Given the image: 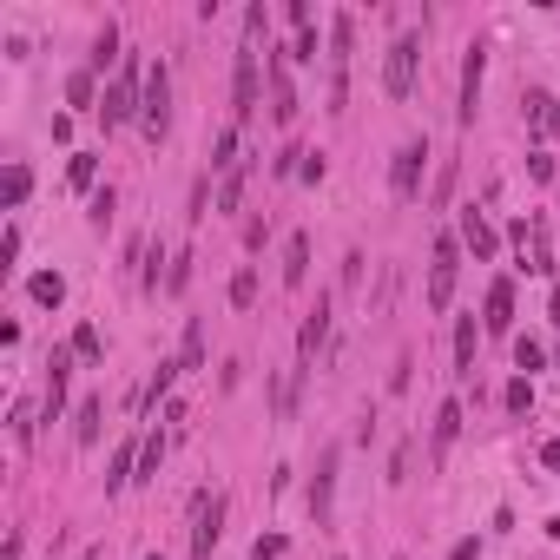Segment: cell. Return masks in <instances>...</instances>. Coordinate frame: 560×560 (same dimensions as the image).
I'll use <instances>...</instances> for the list:
<instances>
[{"label": "cell", "instance_id": "83f0119b", "mask_svg": "<svg viewBox=\"0 0 560 560\" xmlns=\"http://www.w3.org/2000/svg\"><path fill=\"white\" fill-rule=\"evenodd\" d=\"M99 422H106V402L86 396V402H80V429H73V435H80V448H93V442H99Z\"/></svg>", "mask_w": 560, "mask_h": 560}, {"label": "cell", "instance_id": "30bf717a", "mask_svg": "<svg viewBox=\"0 0 560 560\" xmlns=\"http://www.w3.org/2000/svg\"><path fill=\"white\" fill-rule=\"evenodd\" d=\"M336 468H343V448H323V455H317V475H310V521H317V528H323V521H330V501H336Z\"/></svg>", "mask_w": 560, "mask_h": 560}, {"label": "cell", "instance_id": "d590c367", "mask_svg": "<svg viewBox=\"0 0 560 560\" xmlns=\"http://www.w3.org/2000/svg\"><path fill=\"white\" fill-rule=\"evenodd\" d=\"M541 363H547L541 336H514V369H528V376H534V369H541Z\"/></svg>", "mask_w": 560, "mask_h": 560}, {"label": "cell", "instance_id": "836d02e7", "mask_svg": "<svg viewBox=\"0 0 560 560\" xmlns=\"http://www.w3.org/2000/svg\"><path fill=\"white\" fill-rule=\"evenodd\" d=\"M112 211H119V192H112V185H99V192H93V205H86L93 231H106V224H112Z\"/></svg>", "mask_w": 560, "mask_h": 560}, {"label": "cell", "instance_id": "4316f807", "mask_svg": "<svg viewBox=\"0 0 560 560\" xmlns=\"http://www.w3.org/2000/svg\"><path fill=\"white\" fill-rule=\"evenodd\" d=\"M211 172H238V126H224L211 139Z\"/></svg>", "mask_w": 560, "mask_h": 560}, {"label": "cell", "instance_id": "d6a6232c", "mask_svg": "<svg viewBox=\"0 0 560 560\" xmlns=\"http://www.w3.org/2000/svg\"><path fill=\"white\" fill-rule=\"evenodd\" d=\"M244 185H251V172H244V165H238V172H224V185H218V211H238V205H244Z\"/></svg>", "mask_w": 560, "mask_h": 560}, {"label": "cell", "instance_id": "ffe728a7", "mask_svg": "<svg viewBox=\"0 0 560 560\" xmlns=\"http://www.w3.org/2000/svg\"><path fill=\"white\" fill-rule=\"evenodd\" d=\"M132 468H139V442H119V448H112V462H106V495H119L126 481H139Z\"/></svg>", "mask_w": 560, "mask_h": 560}, {"label": "cell", "instance_id": "3957f363", "mask_svg": "<svg viewBox=\"0 0 560 560\" xmlns=\"http://www.w3.org/2000/svg\"><path fill=\"white\" fill-rule=\"evenodd\" d=\"M416 73H422V33H396V47H389V60H383V93L409 99L416 93Z\"/></svg>", "mask_w": 560, "mask_h": 560}, {"label": "cell", "instance_id": "5b68a950", "mask_svg": "<svg viewBox=\"0 0 560 560\" xmlns=\"http://www.w3.org/2000/svg\"><path fill=\"white\" fill-rule=\"evenodd\" d=\"M455 271H462V238H435V257H429V297H422V304L429 310H448L455 304Z\"/></svg>", "mask_w": 560, "mask_h": 560}, {"label": "cell", "instance_id": "e0dca14e", "mask_svg": "<svg viewBox=\"0 0 560 560\" xmlns=\"http://www.w3.org/2000/svg\"><path fill=\"white\" fill-rule=\"evenodd\" d=\"M521 106H528V132L534 139H560V99L554 93H528Z\"/></svg>", "mask_w": 560, "mask_h": 560}, {"label": "cell", "instance_id": "cb8c5ba5", "mask_svg": "<svg viewBox=\"0 0 560 560\" xmlns=\"http://www.w3.org/2000/svg\"><path fill=\"white\" fill-rule=\"evenodd\" d=\"M178 369H205V317H185V343H178Z\"/></svg>", "mask_w": 560, "mask_h": 560}, {"label": "cell", "instance_id": "8d00e7d4", "mask_svg": "<svg viewBox=\"0 0 560 560\" xmlns=\"http://www.w3.org/2000/svg\"><path fill=\"white\" fill-rule=\"evenodd\" d=\"M501 402H508V416H528V409H534V383H528V376H514V383L501 389Z\"/></svg>", "mask_w": 560, "mask_h": 560}, {"label": "cell", "instance_id": "277c9868", "mask_svg": "<svg viewBox=\"0 0 560 560\" xmlns=\"http://www.w3.org/2000/svg\"><path fill=\"white\" fill-rule=\"evenodd\" d=\"M350 47H356V20L350 14H336L330 20V112H343V99H350Z\"/></svg>", "mask_w": 560, "mask_h": 560}, {"label": "cell", "instance_id": "d4e9b609", "mask_svg": "<svg viewBox=\"0 0 560 560\" xmlns=\"http://www.w3.org/2000/svg\"><path fill=\"white\" fill-rule=\"evenodd\" d=\"M27 297H33V304H47V310H60V304H66V277H60V271L27 277Z\"/></svg>", "mask_w": 560, "mask_h": 560}, {"label": "cell", "instance_id": "f907efd6", "mask_svg": "<svg viewBox=\"0 0 560 560\" xmlns=\"http://www.w3.org/2000/svg\"><path fill=\"white\" fill-rule=\"evenodd\" d=\"M528 172H534V178H541V185H547V178H554V159H547V152H528Z\"/></svg>", "mask_w": 560, "mask_h": 560}, {"label": "cell", "instance_id": "bcb514c9", "mask_svg": "<svg viewBox=\"0 0 560 560\" xmlns=\"http://www.w3.org/2000/svg\"><path fill=\"white\" fill-rule=\"evenodd\" d=\"M448 192H455V159H448L442 178H435V205H448Z\"/></svg>", "mask_w": 560, "mask_h": 560}, {"label": "cell", "instance_id": "9c48e42d", "mask_svg": "<svg viewBox=\"0 0 560 560\" xmlns=\"http://www.w3.org/2000/svg\"><path fill=\"white\" fill-rule=\"evenodd\" d=\"M224 541V495H198V521H192V560H211Z\"/></svg>", "mask_w": 560, "mask_h": 560}, {"label": "cell", "instance_id": "5bb4252c", "mask_svg": "<svg viewBox=\"0 0 560 560\" xmlns=\"http://www.w3.org/2000/svg\"><path fill=\"white\" fill-rule=\"evenodd\" d=\"M66 369H73V343H53V356H47V422H60V409H66Z\"/></svg>", "mask_w": 560, "mask_h": 560}, {"label": "cell", "instance_id": "7bdbcfd3", "mask_svg": "<svg viewBox=\"0 0 560 560\" xmlns=\"http://www.w3.org/2000/svg\"><path fill=\"white\" fill-rule=\"evenodd\" d=\"M20 264V224H7V244H0V271H14Z\"/></svg>", "mask_w": 560, "mask_h": 560}, {"label": "cell", "instance_id": "52a82bcc", "mask_svg": "<svg viewBox=\"0 0 560 560\" xmlns=\"http://www.w3.org/2000/svg\"><path fill=\"white\" fill-rule=\"evenodd\" d=\"M231 119H238V126L257 119V47L251 40L238 47V73H231Z\"/></svg>", "mask_w": 560, "mask_h": 560}, {"label": "cell", "instance_id": "9f6ffc18", "mask_svg": "<svg viewBox=\"0 0 560 560\" xmlns=\"http://www.w3.org/2000/svg\"><path fill=\"white\" fill-rule=\"evenodd\" d=\"M336 560H343V554H336Z\"/></svg>", "mask_w": 560, "mask_h": 560}, {"label": "cell", "instance_id": "e575fe53", "mask_svg": "<svg viewBox=\"0 0 560 560\" xmlns=\"http://www.w3.org/2000/svg\"><path fill=\"white\" fill-rule=\"evenodd\" d=\"M192 284V251H172V271H165V297H185Z\"/></svg>", "mask_w": 560, "mask_h": 560}, {"label": "cell", "instance_id": "f35d334b", "mask_svg": "<svg viewBox=\"0 0 560 560\" xmlns=\"http://www.w3.org/2000/svg\"><path fill=\"white\" fill-rule=\"evenodd\" d=\"M290 172H304V145H284L271 159V178H290Z\"/></svg>", "mask_w": 560, "mask_h": 560}, {"label": "cell", "instance_id": "f1b7e54d", "mask_svg": "<svg viewBox=\"0 0 560 560\" xmlns=\"http://www.w3.org/2000/svg\"><path fill=\"white\" fill-rule=\"evenodd\" d=\"M159 468H165V435H145L139 442V481H159Z\"/></svg>", "mask_w": 560, "mask_h": 560}, {"label": "cell", "instance_id": "7402d4cb", "mask_svg": "<svg viewBox=\"0 0 560 560\" xmlns=\"http://www.w3.org/2000/svg\"><path fill=\"white\" fill-rule=\"evenodd\" d=\"M66 185L73 192H99V152H73L66 159Z\"/></svg>", "mask_w": 560, "mask_h": 560}, {"label": "cell", "instance_id": "74e56055", "mask_svg": "<svg viewBox=\"0 0 560 560\" xmlns=\"http://www.w3.org/2000/svg\"><path fill=\"white\" fill-rule=\"evenodd\" d=\"M73 356H80V363H99V356H106V343H99L93 323H80V330H73Z\"/></svg>", "mask_w": 560, "mask_h": 560}, {"label": "cell", "instance_id": "7a4b0ae2", "mask_svg": "<svg viewBox=\"0 0 560 560\" xmlns=\"http://www.w3.org/2000/svg\"><path fill=\"white\" fill-rule=\"evenodd\" d=\"M139 132L152 145L172 139V66L152 60V73H145V106H139Z\"/></svg>", "mask_w": 560, "mask_h": 560}, {"label": "cell", "instance_id": "2e32d148", "mask_svg": "<svg viewBox=\"0 0 560 560\" xmlns=\"http://www.w3.org/2000/svg\"><path fill=\"white\" fill-rule=\"evenodd\" d=\"M172 383H178V363H159L152 376H145V389L132 396V416H152V409H159V402L172 396Z\"/></svg>", "mask_w": 560, "mask_h": 560}, {"label": "cell", "instance_id": "11a10c76", "mask_svg": "<svg viewBox=\"0 0 560 560\" xmlns=\"http://www.w3.org/2000/svg\"><path fill=\"white\" fill-rule=\"evenodd\" d=\"M145 560H165V554H145Z\"/></svg>", "mask_w": 560, "mask_h": 560}, {"label": "cell", "instance_id": "ee69618b", "mask_svg": "<svg viewBox=\"0 0 560 560\" xmlns=\"http://www.w3.org/2000/svg\"><path fill=\"white\" fill-rule=\"evenodd\" d=\"M323 172H330V165H323V152H304V172H297V178H304V185H323Z\"/></svg>", "mask_w": 560, "mask_h": 560}, {"label": "cell", "instance_id": "f6af8a7d", "mask_svg": "<svg viewBox=\"0 0 560 560\" xmlns=\"http://www.w3.org/2000/svg\"><path fill=\"white\" fill-rule=\"evenodd\" d=\"M284 20H290L297 33H304V27H310V0H284Z\"/></svg>", "mask_w": 560, "mask_h": 560}, {"label": "cell", "instance_id": "ba28073f", "mask_svg": "<svg viewBox=\"0 0 560 560\" xmlns=\"http://www.w3.org/2000/svg\"><path fill=\"white\" fill-rule=\"evenodd\" d=\"M481 80H488V47L468 40V53H462V106H455L462 126H475V112H481Z\"/></svg>", "mask_w": 560, "mask_h": 560}, {"label": "cell", "instance_id": "d6986e66", "mask_svg": "<svg viewBox=\"0 0 560 560\" xmlns=\"http://www.w3.org/2000/svg\"><path fill=\"white\" fill-rule=\"evenodd\" d=\"M304 277H310V238L290 231V244H284V290H304Z\"/></svg>", "mask_w": 560, "mask_h": 560}, {"label": "cell", "instance_id": "60d3db41", "mask_svg": "<svg viewBox=\"0 0 560 560\" xmlns=\"http://www.w3.org/2000/svg\"><path fill=\"white\" fill-rule=\"evenodd\" d=\"M205 198H211V178H192V205H185V224L205 218Z\"/></svg>", "mask_w": 560, "mask_h": 560}, {"label": "cell", "instance_id": "ab89813d", "mask_svg": "<svg viewBox=\"0 0 560 560\" xmlns=\"http://www.w3.org/2000/svg\"><path fill=\"white\" fill-rule=\"evenodd\" d=\"M284 534H257V547H251V560H284Z\"/></svg>", "mask_w": 560, "mask_h": 560}, {"label": "cell", "instance_id": "4dcf8cb0", "mask_svg": "<svg viewBox=\"0 0 560 560\" xmlns=\"http://www.w3.org/2000/svg\"><path fill=\"white\" fill-rule=\"evenodd\" d=\"M27 192H33V172H27V165H7V211H20V205H27Z\"/></svg>", "mask_w": 560, "mask_h": 560}, {"label": "cell", "instance_id": "8992f818", "mask_svg": "<svg viewBox=\"0 0 560 560\" xmlns=\"http://www.w3.org/2000/svg\"><path fill=\"white\" fill-rule=\"evenodd\" d=\"M422 165H429V139H409L396 152V165H389V192H396L402 205H416V198H422Z\"/></svg>", "mask_w": 560, "mask_h": 560}, {"label": "cell", "instance_id": "c3c4849f", "mask_svg": "<svg viewBox=\"0 0 560 560\" xmlns=\"http://www.w3.org/2000/svg\"><path fill=\"white\" fill-rule=\"evenodd\" d=\"M389 481H409V442H402L396 455H389Z\"/></svg>", "mask_w": 560, "mask_h": 560}, {"label": "cell", "instance_id": "db71d44e", "mask_svg": "<svg viewBox=\"0 0 560 560\" xmlns=\"http://www.w3.org/2000/svg\"><path fill=\"white\" fill-rule=\"evenodd\" d=\"M80 560H112V554H106V547H86V554H80Z\"/></svg>", "mask_w": 560, "mask_h": 560}, {"label": "cell", "instance_id": "7c38bea8", "mask_svg": "<svg viewBox=\"0 0 560 560\" xmlns=\"http://www.w3.org/2000/svg\"><path fill=\"white\" fill-rule=\"evenodd\" d=\"M462 251H475V264H495V251H501V231L475 205H462Z\"/></svg>", "mask_w": 560, "mask_h": 560}, {"label": "cell", "instance_id": "484cf974", "mask_svg": "<svg viewBox=\"0 0 560 560\" xmlns=\"http://www.w3.org/2000/svg\"><path fill=\"white\" fill-rule=\"evenodd\" d=\"M86 66H93V73H106V66H119V27H112V20H106V27L93 33V60H86Z\"/></svg>", "mask_w": 560, "mask_h": 560}, {"label": "cell", "instance_id": "b9f144b4", "mask_svg": "<svg viewBox=\"0 0 560 560\" xmlns=\"http://www.w3.org/2000/svg\"><path fill=\"white\" fill-rule=\"evenodd\" d=\"M7 429H14V442H20V448L33 442V409H27V402H14V422H7Z\"/></svg>", "mask_w": 560, "mask_h": 560}, {"label": "cell", "instance_id": "4fadbf2b", "mask_svg": "<svg viewBox=\"0 0 560 560\" xmlns=\"http://www.w3.org/2000/svg\"><path fill=\"white\" fill-rule=\"evenodd\" d=\"M330 343V297H317V310L304 317V330H297V363H317V350Z\"/></svg>", "mask_w": 560, "mask_h": 560}, {"label": "cell", "instance_id": "816d5d0a", "mask_svg": "<svg viewBox=\"0 0 560 560\" xmlns=\"http://www.w3.org/2000/svg\"><path fill=\"white\" fill-rule=\"evenodd\" d=\"M20 547H27V541H20V534H7V547H0V560H20Z\"/></svg>", "mask_w": 560, "mask_h": 560}, {"label": "cell", "instance_id": "44dd1931", "mask_svg": "<svg viewBox=\"0 0 560 560\" xmlns=\"http://www.w3.org/2000/svg\"><path fill=\"white\" fill-rule=\"evenodd\" d=\"M139 264H145V271H139V290H145V297H159V290H165V271H159V264H172V257H165V244L152 238V244H145V257H139Z\"/></svg>", "mask_w": 560, "mask_h": 560}, {"label": "cell", "instance_id": "f546056e", "mask_svg": "<svg viewBox=\"0 0 560 560\" xmlns=\"http://www.w3.org/2000/svg\"><path fill=\"white\" fill-rule=\"evenodd\" d=\"M93 93H99V73H93V66L66 73V99H73V106H93Z\"/></svg>", "mask_w": 560, "mask_h": 560}, {"label": "cell", "instance_id": "f5cc1de1", "mask_svg": "<svg viewBox=\"0 0 560 560\" xmlns=\"http://www.w3.org/2000/svg\"><path fill=\"white\" fill-rule=\"evenodd\" d=\"M547 317H554V330H560V284L547 290Z\"/></svg>", "mask_w": 560, "mask_h": 560}, {"label": "cell", "instance_id": "6da1fadb", "mask_svg": "<svg viewBox=\"0 0 560 560\" xmlns=\"http://www.w3.org/2000/svg\"><path fill=\"white\" fill-rule=\"evenodd\" d=\"M145 73H152V66H139V60L119 66V80H112V86H106V99H99V119H106V132H112V126H132V119H139V106H145Z\"/></svg>", "mask_w": 560, "mask_h": 560}, {"label": "cell", "instance_id": "603a6c76", "mask_svg": "<svg viewBox=\"0 0 560 560\" xmlns=\"http://www.w3.org/2000/svg\"><path fill=\"white\" fill-rule=\"evenodd\" d=\"M475 317H455V376H475Z\"/></svg>", "mask_w": 560, "mask_h": 560}, {"label": "cell", "instance_id": "ac0fdd59", "mask_svg": "<svg viewBox=\"0 0 560 560\" xmlns=\"http://www.w3.org/2000/svg\"><path fill=\"white\" fill-rule=\"evenodd\" d=\"M462 402H442V409H435V429H429V455H435V462H442V455H448V448H455V435H462Z\"/></svg>", "mask_w": 560, "mask_h": 560}, {"label": "cell", "instance_id": "7dc6e473", "mask_svg": "<svg viewBox=\"0 0 560 560\" xmlns=\"http://www.w3.org/2000/svg\"><path fill=\"white\" fill-rule=\"evenodd\" d=\"M343 284H350V290L363 284V251H350V257H343Z\"/></svg>", "mask_w": 560, "mask_h": 560}, {"label": "cell", "instance_id": "681fc988", "mask_svg": "<svg viewBox=\"0 0 560 560\" xmlns=\"http://www.w3.org/2000/svg\"><path fill=\"white\" fill-rule=\"evenodd\" d=\"M448 560H481V541H475V534H468V541H455V547H448Z\"/></svg>", "mask_w": 560, "mask_h": 560}, {"label": "cell", "instance_id": "1f68e13d", "mask_svg": "<svg viewBox=\"0 0 560 560\" xmlns=\"http://www.w3.org/2000/svg\"><path fill=\"white\" fill-rule=\"evenodd\" d=\"M224 297H231V310H251V304H257V271H251V264L231 277V290H224Z\"/></svg>", "mask_w": 560, "mask_h": 560}, {"label": "cell", "instance_id": "8fae6325", "mask_svg": "<svg viewBox=\"0 0 560 560\" xmlns=\"http://www.w3.org/2000/svg\"><path fill=\"white\" fill-rule=\"evenodd\" d=\"M284 60H290L284 47H271V60H264V73H271V119H277V126H290V119H297V106H304V99H297V86H290V73H284Z\"/></svg>", "mask_w": 560, "mask_h": 560}, {"label": "cell", "instance_id": "9a60e30c", "mask_svg": "<svg viewBox=\"0 0 560 560\" xmlns=\"http://www.w3.org/2000/svg\"><path fill=\"white\" fill-rule=\"evenodd\" d=\"M481 330H488V336H508L514 330V284H508V277L488 284V317H481Z\"/></svg>", "mask_w": 560, "mask_h": 560}]
</instances>
